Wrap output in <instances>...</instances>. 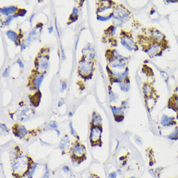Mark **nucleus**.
<instances>
[{"instance_id":"473e14b6","label":"nucleus","mask_w":178,"mask_h":178,"mask_svg":"<svg viewBox=\"0 0 178 178\" xmlns=\"http://www.w3.org/2000/svg\"><path fill=\"white\" fill-rule=\"evenodd\" d=\"M65 103V102H64V99H61L60 101H59V102H58V106H62V105H63Z\"/></svg>"},{"instance_id":"aec40b11","label":"nucleus","mask_w":178,"mask_h":178,"mask_svg":"<svg viewBox=\"0 0 178 178\" xmlns=\"http://www.w3.org/2000/svg\"><path fill=\"white\" fill-rule=\"evenodd\" d=\"M115 30H116V28H115L114 26H111L110 27H108V29L106 30L105 34H106V35H108V36H113V34H115Z\"/></svg>"},{"instance_id":"4468645a","label":"nucleus","mask_w":178,"mask_h":178,"mask_svg":"<svg viewBox=\"0 0 178 178\" xmlns=\"http://www.w3.org/2000/svg\"><path fill=\"white\" fill-rule=\"evenodd\" d=\"M102 123V118L100 115L94 112L93 114L91 124L93 126H100Z\"/></svg>"},{"instance_id":"f704fd0d","label":"nucleus","mask_w":178,"mask_h":178,"mask_svg":"<svg viewBox=\"0 0 178 178\" xmlns=\"http://www.w3.org/2000/svg\"><path fill=\"white\" fill-rule=\"evenodd\" d=\"M52 30H53V28H52V27L48 28V30H49V33H52Z\"/></svg>"},{"instance_id":"f257e3e1","label":"nucleus","mask_w":178,"mask_h":178,"mask_svg":"<svg viewBox=\"0 0 178 178\" xmlns=\"http://www.w3.org/2000/svg\"><path fill=\"white\" fill-rule=\"evenodd\" d=\"M29 157H20L17 158L12 165L13 172L16 174H20L24 176L29 171Z\"/></svg>"},{"instance_id":"ddd939ff","label":"nucleus","mask_w":178,"mask_h":178,"mask_svg":"<svg viewBox=\"0 0 178 178\" xmlns=\"http://www.w3.org/2000/svg\"><path fill=\"white\" fill-rule=\"evenodd\" d=\"M7 36H8V38L12 40V42H15L16 43V45H18V43H20V40H19V37H18V35L17 33H16L15 32L12 30H9L7 32Z\"/></svg>"},{"instance_id":"0eeeda50","label":"nucleus","mask_w":178,"mask_h":178,"mask_svg":"<svg viewBox=\"0 0 178 178\" xmlns=\"http://www.w3.org/2000/svg\"><path fill=\"white\" fill-rule=\"evenodd\" d=\"M71 152H72L73 154V157H85L86 148L85 146L80 144V143H76V144L73 146L72 148H71Z\"/></svg>"},{"instance_id":"393cba45","label":"nucleus","mask_w":178,"mask_h":178,"mask_svg":"<svg viewBox=\"0 0 178 178\" xmlns=\"http://www.w3.org/2000/svg\"><path fill=\"white\" fill-rule=\"evenodd\" d=\"M14 17H16V15L14 14V16H9L7 18V20H6V25H9V23H10L11 21L13 20V18Z\"/></svg>"},{"instance_id":"412c9836","label":"nucleus","mask_w":178,"mask_h":178,"mask_svg":"<svg viewBox=\"0 0 178 178\" xmlns=\"http://www.w3.org/2000/svg\"><path fill=\"white\" fill-rule=\"evenodd\" d=\"M109 92H110V100L111 102H115L117 101V100L118 99V96L117 94H115L114 92L112 91L111 89L109 90Z\"/></svg>"},{"instance_id":"5701e85b","label":"nucleus","mask_w":178,"mask_h":178,"mask_svg":"<svg viewBox=\"0 0 178 178\" xmlns=\"http://www.w3.org/2000/svg\"><path fill=\"white\" fill-rule=\"evenodd\" d=\"M69 128H70L71 133L72 134V135H73V136H74L75 137H77V139H79V136L77 135V133H76V132H75V130H74L73 127V126H72V123H70V124H69Z\"/></svg>"},{"instance_id":"7c9ffc66","label":"nucleus","mask_w":178,"mask_h":178,"mask_svg":"<svg viewBox=\"0 0 178 178\" xmlns=\"http://www.w3.org/2000/svg\"><path fill=\"white\" fill-rule=\"evenodd\" d=\"M1 128L4 130V131H9V130H8V128H7V127L6 126L5 124H1Z\"/></svg>"},{"instance_id":"b1692460","label":"nucleus","mask_w":178,"mask_h":178,"mask_svg":"<svg viewBox=\"0 0 178 178\" xmlns=\"http://www.w3.org/2000/svg\"><path fill=\"white\" fill-rule=\"evenodd\" d=\"M77 19H78V16L74 15V14H73V13L70 15L69 20H70L71 23H73V22H74V21H75Z\"/></svg>"},{"instance_id":"4be33fe9","label":"nucleus","mask_w":178,"mask_h":178,"mask_svg":"<svg viewBox=\"0 0 178 178\" xmlns=\"http://www.w3.org/2000/svg\"><path fill=\"white\" fill-rule=\"evenodd\" d=\"M26 13H27L26 10H25L23 9H18L17 12L15 14L16 15V16H24Z\"/></svg>"},{"instance_id":"9b49d317","label":"nucleus","mask_w":178,"mask_h":178,"mask_svg":"<svg viewBox=\"0 0 178 178\" xmlns=\"http://www.w3.org/2000/svg\"><path fill=\"white\" fill-rule=\"evenodd\" d=\"M41 93L40 91H37L34 95L30 96V102L32 103V104L34 105V106H38L40 104V99H41Z\"/></svg>"},{"instance_id":"9d476101","label":"nucleus","mask_w":178,"mask_h":178,"mask_svg":"<svg viewBox=\"0 0 178 178\" xmlns=\"http://www.w3.org/2000/svg\"><path fill=\"white\" fill-rule=\"evenodd\" d=\"M14 135L18 137H23L27 134V130L24 126L16 124L14 126Z\"/></svg>"},{"instance_id":"6e6552de","label":"nucleus","mask_w":178,"mask_h":178,"mask_svg":"<svg viewBox=\"0 0 178 178\" xmlns=\"http://www.w3.org/2000/svg\"><path fill=\"white\" fill-rule=\"evenodd\" d=\"M33 79L30 80V86L33 87V89H38L43 79V74L36 73L33 74Z\"/></svg>"},{"instance_id":"39448f33","label":"nucleus","mask_w":178,"mask_h":178,"mask_svg":"<svg viewBox=\"0 0 178 178\" xmlns=\"http://www.w3.org/2000/svg\"><path fill=\"white\" fill-rule=\"evenodd\" d=\"M113 15L115 19L121 21H125L129 19V12L125 8L121 7V5L115 8V11L113 12Z\"/></svg>"},{"instance_id":"f03ea898","label":"nucleus","mask_w":178,"mask_h":178,"mask_svg":"<svg viewBox=\"0 0 178 178\" xmlns=\"http://www.w3.org/2000/svg\"><path fill=\"white\" fill-rule=\"evenodd\" d=\"M93 64L91 62L87 61L86 59H81L79 61V73L84 79H91L90 74H92V71L93 70Z\"/></svg>"},{"instance_id":"c85d7f7f","label":"nucleus","mask_w":178,"mask_h":178,"mask_svg":"<svg viewBox=\"0 0 178 178\" xmlns=\"http://www.w3.org/2000/svg\"><path fill=\"white\" fill-rule=\"evenodd\" d=\"M79 9H78L77 7H74V8L73 9V14L78 16V15H79Z\"/></svg>"},{"instance_id":"1a4fd4ad","label":"nucleus","mask_w":178,"mask_h":178,"mask_svg":"<svg viewBox=\"0 0 178 178\" xmlns=\"http://www.w3.org/2000/svg\"><path fill=\"white\" fill-rule=\"evenodd\" d=\"M161 124L164 127H170L176 124V121L173 117H169L167 115H162L161 119Z\"/></svg>"},{"instance_id":"2f4dec72","label":"nucleus","mask_w":178,"mask_h":178,"mask_svg":"<svg viewBox=\"0 0 178 178\" xmlns=\"http://www.w3.org/2000/svg\"><path fill=\"white\" fill-rule=\"evenodd\" d=\"M17 62H18V64L20 65V66L21 68H23V67H24V65H23V62L21 61V60H20V59H18V60H17Z\"/></svg>"},{"instance_id":"a878e982","label":"nucleus","mask_w":178,"mask_h":178,"mask_svg":"<svg viewBox=\"0 0 178 178\" xmlns=\"http://www.w3.org/2000/svg\"><path fill=\"white\" fill-rule=\"evenodd\" d=\"M49 126H51V128H57L58 127V124L57 123H56L55 121H51V123H49Z\"/></svg>"},{"instance_id":"7ed1b4c3","label":"nucleus","mask_w":178,"mask_h":178,"mask_svg":"<svg viewBox=\"0 0 178 178\" xmlns=\"http://www.w3.org/2000/svg\"><path fill=\"white\" fill-rule=\"evenodd\" d=\"M49 58L48 55H39L38 58L35 60V66L36 71L40 74H43V71L47 69L49 64Z\"/></svg>"},{"instance_id":"c9c22d12","label":"nucleus","mask_w":178,"mask_h":178,"mask_svg":"<svg viewBox=\"0 0 178 178\" xmlns=\"http://www.w3.org/2000/svg\"><path fill=\"white\" fill-rule=\"evenodd\" d=\"M89 178H100V177H98V176H96V177H93V176H91V177H90Z\"/></svg>"},{"instance_id":"423d86ee","label":"nucleus","mask_w":178,"mask_h":178,"mask_svg":"<svg viewBox=\"0 0 178 178\" xmlns=\"http://www.w3.org/2000/svg\"><path fill=\"white\" fill-rule=\"evenodd\" d=\"M121 42L122 45L130 51H132L133 49H137V46L136 45L135 43L133 42L132 37L127 35L126 34H124V35L122 36L121 38Z\"/></svg>"},{"instance_id":"bb28decb","label":"nucleus","mask_w":178,"mask_h":178,"mask_svg":"<svg viewBox=\"0 0 178 178\" xmlns=\"http://www.w3.org/2000/svg\"><path fill=\"white\" fill-rule=\"evenodd\" d=\"M109 178H117V173L115 172L110 173L109 175Z\"/></svg>"},{"instance_id":"20e7f679","label":"nucleus","mask_w":178,"mask_h":178,"mask_svg":"<svg viewBox=\"0 0 178 178\" xmlns=\"http://www.w3.org/2000/svg\"><path fill=\"white\" fill-rule=\"evenodd\" d=\"M102 127L101 126H92L90 133V141L92 146L97 145L98 143L101 142Z\"/></svg>"},{"instance_id":"f8f14e48","label":"nucleus","mask_w":178,"mask_h":178,"mask_svg":"<svg viewBox=\"0 0 178 178\" xmlns=\"http://www.w3.org/2000/svg\"><path fill=\"white\" fill-rule=\"evenodd\" d=\"M18 9L15 7H4L1 9V13L4 15H10L12 14H16L17 12Z\"/></svg>"},{"instance_id":"4c0bfd02","label":"nucleus","mask_w":178,"mask_h":178,"mask_svg":"<svg viewBox=\"0 0 178 178\" xmlns=\"http://www.w3.org/2000/svg\"><path fill=\"white\" fill-rule=\"evenodd\" d=\"M130 178H135V177H130Z\"/></svg>"},{"instance_id":"72a5a7b5","label":"nucleus","mask_w":178,"mask_h":178,"mask_svg":"<svg viewBox=\"0 0 178 178\" xmlns=\"http://www.w3.org/2000/svg\"><path fill=\"white\" fill-rule=\"evenodd\" d=\"M62 169H63V170L65 172H68L69 171V167H67V166H64V167H63V168H62Z\"/></svg>"},{"instance_id":"a211bd4d","label":"nucleus","mask_w":178,"mask_h":178,"mask_svg":"<svg viewBox=\"0 0 178 178\" xmlns=\"http://www.w3.org/2000/svg\"><path fill=\"white\" fill-rule=\"evenodd\" d=\"M120 87H121V89L122 91H128L130 88V81L129 80L126 81V79L124 80V81H123V82H121Z\"/></svg>"},{"instance_id":"dca6fc26","label":"nucleus","mask_w":178,"mask_h":178,"mask_svg":"<svg viewBox=\"0 0 178 178\" xmlns=\"http://www.w3.org/2000/svg\"><path fill=\"white\" fill-rule=\"evenodd\" d=\"M112 112H113V115L115 118L119 117V116H123L124 111L123 110V109L121 108H118L116 107V106H111V107Z\"/></svg>"},{"instance_id":"e433bc0d","label":"nucleus","mask_w":178,"mask_h":178,"mask_svg":"<svg viewBox=\"0 0 178 178\" xmlns=\"http://www.w3.org/2000/svg\"><path fill=\"white\" fill-rule=\"evenodd\" d=\"M69 115H71H71H72V113H71V112H70V113H69Z\"/></svg>"},{"instance_id":"2eb2a0df","label":"nucleus","mask_w":178,"mask_h":178,"mask_svg":"<svg viewBox=\"0 0 178 178\" xmlns=\"http://www.w3.org/2000/svg\"><path fill=\"white\" fill-rule=\"evenodd\" d=\"M69 144H70L69 139L67 137H65L62 139L60 145H59V147H60V148L62 150H65L69 147Z\"/></svg>"},{"instance_id":"cd10ccee","label":"nucleus","mask_w":178,"mask_h":178,"mask_svg":"<svg viewBox=\"0 0 178 178\" xmlns=\"http://www.w3.org/2000/svg\"><path fill=\"white\" fill-rule=\"evenodd\" d=\"M9 71H10V69H9V67L6 69L5 71V72L4 73V75H3V76H4V77H8L9 76Z\"/></svg>"},{"instance_id":"f3484780","label":"nucleus","mask_w":178,"mask_h":178,"mask_svg":"<svg viewBox=\"0 0 178 178\" xmlns=\"http://www.w3.org/2000/svg\"><path fill=\"white\" fill-rule=\"evenodd\" d=\"M153 33H152V36H153V39L155 40L156 42L157 43V41H159V40H163V34L159 32L157 30H155L154 31H153Z\"/></svg>"},{"instance_id":"6ab92c4d","label":"nucleus","mask_w":178,"mask_h":178,"mask_svg":"<svg viewBox=\"0 0 178 178\" xmlns=\"http://www.w3.org/2000/svg\"><path fill=\"white\" fill-rule=\"evenodd\" d=\"M168 138L173 140H178V126L175 128V129L174 130V131H172V132L170 133L169 135H168Z\"/></svg>"},{"instance_id":"c756f323","label":"nucleus","mask_w":178,"mask_h":178,"mask_svg":"<svg viewBox=\"0 0 178 178\" xmlns=\"http://www.w3.org/2000/svg\"><path fill=\"white\" fill-rule=\"evenodd\" d=\"M66 87H67V84L65 82H64L63 83H62V91H63L64 90L66 89Z\"/></svg>"}]
</instances>
